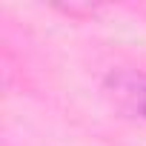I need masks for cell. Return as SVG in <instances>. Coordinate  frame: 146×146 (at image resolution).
<instances>
[{"instance_id": "1", "label": "cell", "mask_w": 146, "mask_h": 146, "mask_svg": "<svg viewBox=\"0 0 146 146\" xmlns=\"http://www.w3.org/2000/svg\"><path fill=\"white\" fill-rule=\"evenodd\" d=\"M103 95L123 117L146 123V72L112 69L103 78Z\"/></svg>"}]
</instances>
